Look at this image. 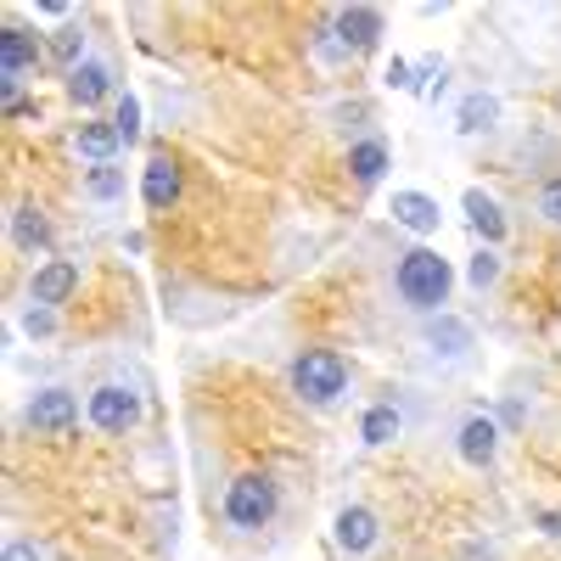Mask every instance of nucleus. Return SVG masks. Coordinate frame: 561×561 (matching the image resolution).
Returning <instances> with one entry per match:
<instances>
[{
	"instance_id": "nucleus-30",
	"label": "nucleus",
	"mask_w": 561,
	"mask_h": 561,
	"mask_svg": "<svg viewBox=\"0 0 561 561\" xmlns=\"http://www.w3.org/2000/svg\"><path fill=\"white\" fill-rule=\"evenodd\" d=\"M382 79H388V84H393V90H410V62H404V57H393V62H388V73H382Z\"/></svg>"
},
{
	"instance_id": "nucleus-7",
	"label": "nucleus",
	"mask_w": 561,
	"mask_h": 561,
	"mask_svg": "<svg viewBox=\"0 0 561 561\" xmlns=\"http://www.w3.org/2000/svg\"><path fill=\"white\" fill-rule=\"evenodd\" d=\"M73 287H79V264H68V259H45V264L34 270V280H28V304L57 309V304L73 298Z\"/></svg>"
},
{
	"instance_id": "nucleus-22",
	"label": "nucleus",
	"mask_w": 561,
	"mask_h": 561,
	"mask_svg": "<svg viewBox=\"0 0 561 561\" xmlns=\"http://www.w3.org/2000/svg\"><path fill=\"white\" fill-rule=\"evenodd\" d=\"M84 192L96 197V203H113V197H124V169H118V163L90 169V174H84Z\"/></svg>"
},
{
	"instance_id": "nucleus-15",
	"label": "nucleus",
	"mask_w": 561,
	"mask_h": 561,
	"mask_svg": "<svg viewBox=\"0 0 561 561\" xmlns=\"http://www.w3.org/2000/svg\"><path fill=\"white\" fill-rule=\"evenodd\" d=\"M388 140H377V135H370V140H354V147H348V174H354V185H359V192H370V185H382V174H388Z\"/></svg>"
},
{
	"instance_id": "nucleus-3",
	"label": "nucleus",
	"mask_w": 561,
	"mask_h": 561,
	"mask_svg": "<svg viewBox=\"0 0 561 561\" xmlns=\"http://www.w3.org/2000/svg\"><path fill=\"white\" fill-rule=\"evenodd\" d=\"M275 505H280L275 478L270 472H242L237 483L225 489V523L237 534H259V528L275 523Z\"/></svg>"
},
{
	"instance_id": "nucleus-10",
	"label": "nucleus",
	"mask_w": 561,
	"mask_h": 561,
	"mask_svg": "<svg viewBox=\"0 0 561 561\" xmlns=\"http://www.w3.org/2000/svg\"><path fill=\"white\" fill-rule=\"evenodd\" d=\"M140 197H147V208H174L180 203V163L169 152H152L147 169H140Z\"/></svg>"
},
{
	"instance_id": "nucleus-2",
	"label": "nucleus",
	"mask_w": 561,
	"mask_h": 561,
	"mask_svg": "<svg viewBox=\"0 0 561 561\" xmlns=\"http://www.w3.org/2000/svg\"><path fill=\"white\" fill-rule=\"evenodd\" d=\"M293 393L304 404H337L348 393V359L337 348H309L293 359Z\"/></svg>"
},
{
	"instance_id": "nucleus-6",
	"label": "nucleus",
	"mask_w": 561,
	"mask_h": 561,
	"mask_svg": "<svg viewBox=\"0 0 561 561\" xmlns=\"http://www.w3.org/2000/svg\"><path fill=\"white\" fill-rule=\"evenodd\" d=\"M332 539H337V550L343 556H370V550H377L382 545V523H377V511H370V505H343L337 511V523H332Z\"/></svg>"
},
{
	"instance_id": "nucleus-20",
	"label": "nucleus",
	"mask_w": 561,
	"mask_h": 561,
	"mask_svg": "<svg viewBox=\"0 0 561 561\" xmlns=\"http://www.w3.org/2000/svg\"><path fill=\"white\" fill-rule=\"evenodd\" d=\"M12 242H18L23 253H39L45 242H51V225H45V214H39V208H28V203H18V208H12Z\"/></svg>"
},
{
	"instance_id": "nucleus-17",
	"label": "nucleus",
	"mask_w": 561,
	"mask_h": 561,
	"mask_svg": "<svg viewBox=\"0 0 561 561\" xmlns=\"http://www.w3.org/2000/svg\"><path fill=\"white\" fill-rule=\"evenodd\" d=\"M118 147H124V135H118V124H107V118H90V124H79V158H90V163H113L118 158Z\"/></svg>"
},
{
	"instance_id": "nucleus-25",
	"label": "nucleus",
	"mask_w": 561,
	"mask_h": 561,
	"mask_svg": "<svg viewBox=\"0 0 561 561\" xmlns=\"http://www.w3.org/2000/svg\"><path fill=\"white\" fill-rule=\"evenodd\" d=\"M433 79L444 84V57H421V62L410 68V90H415V96H427V90H433Z\"/></svg>"
},
{
	"instance_id": "nucleus-11",
	"label": "nucleus",
	"mask_w": 561,
	"mask_h": 561,
	"mask_svg": "<svg viewBox=\"0 0 561 561\" xmlns=\"http://www.w3.org/2000/svg\"><path fill=\"white\" fill-rule=\"evenodd\" d=\"M393 225H404L410 237H438L444 208H438V197H427V192H393Z\"/></svg>"
},
{
	"instance_id": "nucleus-8",
	"label": "nucleus",
	"mask_w": 561,
	"mask_h": 561,
	"mask_svg": "<svg viewBox=\"0 0 561 561\" xmlns=\"http://www.w3.org/2000/svg\"><path fill=\"white\" fill-rule=\"evenodd\" d=\"M455 449H460L466 466H494V455H500V421L494 415H466L460 433H455Z\"/></svg>"
},
{
	"instance_id": "nucleus-18",
	"label": "nucleus",
	"mask_w": 561,
	"mask_h": 561,
	"mask_svg": "<svg viewBox=\"0 0 561 561\" xmlns=\"http://www.w3.org/2000/svg\"><path fill=\"white\" fill-rule=\"evenodd\" d=\"M404 433V415L393 410V404H370L365 415H359V444L365 449H382V444H393Z\"/></svg>"
},
{
	"instance_id": "nucleus-9",
	"label": "nucleus",
	"mask_w": 561,
	"mask_h": 561,
	"mask_svg": "<svg viewBox=\"0 0 561 561\" xmlns=\"http://www.w3.org/2000/svg\"><path fill=\"white\" fill-rule=\"evenodd\" d=\"M332 28L343 34V45L359 57V51H377L388 23H382V12H377V7H343V12L332 18Z\"/></svg>"
},
{
	"instance_id": "nucleus-29",
	"label": "nucleus",
	"mask_w": 561,
	"mask_h": 561,
	"mask_svg": "<svg viewBox=\"0 0 561 561\" xmlns=\"http://www.w3.org/2000/svg\"><path fill=\"white\" fill-rule=\"evenodd\" d=\"M0 561H45V556H39V545H34V539H12L7 550H0Z\"/></svg>"
},
{
	"instance_id": "nucleus-24",
	"label": "nucleus",
	"mask_w": 561,
	"mask_h": 561,
	"mask_svg": "<svg viewBox=\"0 0 561 561\" xmlns=\"http://www.w3.org/2000/svg\"><path fill=\"white\" fill-rule=\"evenodd\" d=\"M113 124H118V135H124V147H135V140H140V102L129 96V90L118 96V113H113Z\"/></svg>"
},
{
	"instance_id": "nucleus-1",
	"label": "nucleus",
	"mask_w": 561,
	"mask_h": 561,
	"mask_svg": "<svg viewBox=\"0 0 561 561\" xmlns=\"http://www.w3.org/2000/svg\"><path fill=\"white\" fill-rule=\"evenodd\" d=\"M449 287H455V270H449V259L433 253V248H410V253L399 259V270H393V293H399L410 309H421V314H444Z\"/></svg>"
},
{
	"instance_id": "nucleus-12",
	"label": "nucleus",
	"mask_w": 561,
	"mask_h": 561,
	"mask_svg": "<svg viewBox=\"0 0 561 561\" xmlns=\"http://www.w3.org/2000/svg\"><path fill=\"white\" fill-rule=\"evenodd\" d=\"M34 62H39V34H28L18 23L0 28V79H23Z\"/></svg>"
},
{
	"instance_id": "nucleus-23",
	"label": "nucleus",
	"mask_w": 561,
	"mask_h": 561,
	"mask_svg": "<svg viewBox=\"0 0 561 561\" xmlns=\"http://www.w3.org/2000/svg\"><path fill=\"white\" fill-rule=\"evenodd\" d=\"M494 280H500V248H478V253H472V264H466V287L489 293Z\"/></svg>"
},
{
	"instance_id": "nucleus-21",
	"label": "nucleus",
	"mask_w": 561,
	"mask_h": 561,
	"mask_svg": "<svg viewBox=\"0 0 561 561\" xmlns=\"http://www.w3.org/2000/svg\"><path fill=\"white\" fill-rule=\"evenodd\" d=\"M45 57H51V62H62V68L73 73V68L84 62V28H79V23H62L51 39H45Z\"/></svg>"
},
{
	"instance_id": "nucleus-13",
	"label": "nucleus",
	"mask_w": 561,
	"mask_h": 561,
	"mask_svg": "<svg viewBox=\"0 0 561 561\" xmlns=\"http://www.w3.org/2000/svg\"><path fill=\"white\" fill-rule=\"evenodd\" d=\"M460 208H466V225L483 237V248H500V242H505L511 225H505V214H500V203H494L489 192H478V185H472V192L460 197Z\"/></svg>"
},
{
	"instance_id": "nucleus-31",
	"label": "nucleus",
	"mask_w": 561,
	"mask_h": 561,
	"mask_svg": "<svg viewBox=\"0 0 561 561\" xmlns=\"http://www.w3.org/2000/svg\"><path fill=\"white\" fill-rule=\"evenodd\" d=\"M539 528H545L550 539H561V511H539Z\"/></svg>"
},
{
	"instance_id": "nucleus-27",
	"label": "nucleus",
	"mask_w": 561,
	"mask_h": 561,
	"mask_svg": "<svg viewBox=\"0 0 561 561\" xmlns=\"http://www.w3.org/2000/svg\"><path fill=\"white\" fill-rule=\"evenodd\" d=\"M539 219H545V225H561V180H545V192H539Z\"/></svg>"
},
{
	"instance_id": "nucleus-16",
	"label": "nucleus",
	"mask_w": 561,
	"mask_h": 561,
	"mask_svg": "<svg viewBox=\"0 0 561 561\" xmlns=\"http://www.w3.org/2000/svg\"><path fill=\"white\" fill-rule=\"evenodd\" d=\"M455 124H460V135H494V124H500V96H494V90H472V96H460Z\"/></svg>"
},
{
	"instance_id": "nucleus-28",
	"label": "nucleus",
	"mask_w": 561,
	"mask_h": 561,
	"mask_svg": "<svg viewBox=\"0 0 561 561\" xmlns=\"http://www.w3.org/2000/svg\"><path fill=\"white\" fill-rule=\"evenodd\" d=\"M314 45H320V57H325V62H348V57H354L348 45H343V34H337V28H320V39H314Z\"/></svg>"
},
{
	"instance_id": "nucleus-19",
	"label": "nucleus",
	"mask_w": 561,
	"mask_h": 561,
	"mask_svg": "<svg viewBox=\"0 0 561 561\" xmlns=\"http://www.w3.org/2000/svg\"><path fill=\"white\" fill-rule=\"evenodd\" d=\"M427 348L444 354V359H460L466 348H472V325L455 320V314H438V320L427 325Z\"/></svg>"
},
{
	"instance_id": "nucleus-14",
	"label": "nucleus",
	"mask_w": 561,
	"mask_h": 561,
	"mask_svg": "<svg viewBox=\"0 0 561 561\" xmlns=\"http://www.w3.org/2000/svg\"><path fill=\"white\" fill-rule=\"evenodd\" d=\"M68 96H73V107H102L107 96H113V68L107 62H79L73 73H68Z\"/></svg>"
},
{
	"instance_id": "nucleus-5",
	"label": "nucleus",
	"mask_w": 561,
	"mask_h": 561,
	"mask_svg": "<svg viewBox=\"0 0 561 561\" xmlns=\"http://www.w3.org/2000/svg\"><path fill=\"white\" fill-rule=\"evenodd\" d=\"M23 421L34 433H45V438H62V433H73V421H79V399L68 388H39L23 404Z\"/></svg>"
},
{
	"instance_id": "nucleus-26",
	"label": "nucleus",
	"mask_w": 561,
	"mask_h": 561,
	"mask_svg": "<svg viewBox=\"0 0 561 561\" xmlns=\"http://www.w3.org/2000/svg\"><path fill=\"white\" fill-rule=\"evenodd\" d=\"M23 332H28V337H51V332H57V309H39V304H28V314H23Z\"/></svg>"
},
{
	"instance_id": "nucleus-4",
	"label": "nucleus",
	"mask_w": 561,
	"mask_h": 561,
	"mask_svg": "<svg viewBox=\"0 0 561 561\" xmlns=\"http://www.w3.org/2000/svg\"><path fill=\"white\" fill-rule=\"evenodd\" d=\"M90 427H102V433H129L135 421H140V393L124 388V382H102L96 393H90Z\"/></svg>"
}]
</instances>
